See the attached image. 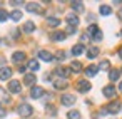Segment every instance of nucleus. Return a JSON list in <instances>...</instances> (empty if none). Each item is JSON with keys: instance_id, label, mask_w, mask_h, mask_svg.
Listing matches in <instances>:
<instances>
[{"instance_id": "obj_10", "label": "nucleus", "mask_w": 122, "mask_h": 119, "mask_svg": "<svg viewBox=\"0 0 122 119\" xmlns=\"http://www.w3.org/2000/svg\"><path fill=\"white\" fill-rule=\"evenodd\" d=\"M65 20H67V24H69L70 27H77V25H79V22H80V20H79V17H77L75 14H72V12H70V14H67V19H65Z\"/></svg>"}, {"instance_id": "obj_35", "label": "nucleus", "mask_w": 122, "mask_h": 119, "mask_svg": "<svg viewBox=\"0 0 122 119\" xmlns=\"http://www.w3.org/2000/svg\"><path fill=\"white\" fill-rule=\"evenodd\" d=\"M12 5H15V7H19V5H22V2H10Z\"/></svg>"}, {"instance_id": "obj_18", "label": "nucleus", "mask_w": 122, "mask_h": 119, "mask_svg": "<svg viewBox=\"0 0 122 119\" xmlns=\"http://www.w3.org/2000/svg\"><path fill=\"white\" fill-rule=\"evenodd\" d=\"M97 72H99V65H89L85 69V76L87 77H94V76H97Z\"/></svg>"}, {"instance_id": "obj_24", "label": "nucleus", "mask_w": 122, "mask_h": 119, "mask_svg": "<svg viewBox=\"0 0 122 119\" xmlns=\"http://www.w3.org/2000/svg\"><path fill=\"white\" fill-rule=\"evenodd\" d=\"M97 55H99V49H97V47H90V49L87 50V57H89V59H95Z\"/></svg>"}, {"instance_id": "obj_34", "label": "nucleus", "mask_w": 122, "mask_h": 119, "mask_svg": "<svg viewBox=\"0 0 122 119\" xmlns=\"http://www.w3.org/2000/svg\"><path fill=\"white\" fill-rule=\"evenodd\" d=\"M64 59H65V54H64V52L60 50V52L57 54V60H64Z\"/></svg>"}, {"instance_id": "obj_32", "label": "nucleus", "mask_w": 122, "mask_h": 119, "mask_svg": "<svg viewBox=\"0 0 122 119\" xmlns=\"http://www.w3.org/2000/svg\"><path fill=\"white\" fill-rule=\"evenodd\" d=\"M75 30H77V27H70V25H69L67 30H65V35H67V34H75Z\"/></svg>"}, {"instance_id": "obj_4", "label": "nucleus", "mask_w": 122, "mask_h": 119, "mask_svg": "<svg viewBox=\"0 0 122 119\" xmlns=\"http://www.w3.org/2000/svg\"><path fill=\"white\" fill-rule=\"evenodd\" d=\"M25 9H27V12H30V14H42V7H40V4H35V2H29V4H25Z\"/></svg>"}, {"instance_id": "obj_41", "label": "nucleus", "mask_w": 122, "mask_h": 119, "mask_svg": "<svg viewBox=\"0 0 122 119\" xmlns=\"http://www.w3.org/2000/svg\"><path fill=\"white\" fill-rule=\"evenodd\" d=\"M120 35H122V32H120Z\"/></svg>"}, {"instance_id": "obj_8", "label": "nucleus", "mask_w": 122, "mask_h": 119, "mask_svg": "<svg viewBox=\"0 0 122 119\" xmlns=\"http://www.w3.org/2000/svg\"><path fill=\"white\" fill-rule=\"evenodd\" d=\"M105 111H107V112H110V114H117V112L120 111V102H119V101L110 102V104L105 107Z\"/></svg>"}, {"instance_id": "obj_9", "label": "nucleus", "mask_w": 122, "mask_h": 119, "mask_svg": "<svg viewBox=\"0 0 122 119\" xmlns=\"http://www.w3.org/2000/svg\"><path fill=\"white\" fill-rule=\"evenodd\" d=\"M12 77V69L10 67H0V81H7Z\"/></svg>"}, {"instance_id": "obj_29", "label": "nucleus", "mask_w": 122, "mask_h": 119, "mask_svg": "<svg viewBox=\"0 0 122 119\" xmlns=\"http://www.w3.org/2000/svg\"><path fill=\"white\" fill-rule=\"evenodd\" d=\"M39 67H40V65H39V62H37L35 59H32V60H29V69H30L32 72H35V70H39Z\"/></svg>"}, {"instance_id": "obj_21", "label": "nucleus", "mask_w": 122, "mask_h": 119, "mask_svg": "<svg viewBox=\"0 0 122 119\" xmlns=\"http://www.w3.org/2000/svg\"><path fill=\"white\" fill-rule=\"evenodd\" d=\"M47 25H50V27H59V25H60V20H59L57 17H47Z\"/></svg>"}, {"instance_id": "obj_2", "label": "nucleus", "mask_w": 122, "mask_h": 119, "mask_svg": "<svg viewBox=\"0 0 122 119\" xmlns=\"http://www.w3.org/2000/svg\"><path fill=\"white\" fill-rule=\"evenodd\" d=\"M32 112H34V109H32V106H29V104H20V106L17 107V114L22 116V117H29Z\"/></svg>"}, {"instance_id": "obj_20", "label": "nucleus", "mask_w": 122, "mask_h": 119, "mask_svg": "<svg viewBox=\"0 0 122 119\" xmlns=\"http://www.w3.org/2000/svg\"><path fill=\"white\" fill-rule=\"evenodd\" d=\"M7 102H10V97H9L7 91H4L0 87V104H7Z\"/></svg>"}, {"instance_id": "obj_38", "label": "nucleus", "mask_w": 122, "mask_h": 119, "mask_svg": "<svg viewBox=\"0 0 122 119\" xmlns=\"http://www.w3.org/2000/svg\"><path fill=\"white\" fill-rule=\"evenodd\" d=\"M119 91H120V92H122V82H120V84H119Z\"/></svg>"}, {"instance_id": "obj_27", "label": "nucleus", "mask_w": 122, "mask_h": 119, "mask_svg": "<svg viewBox=\"0 0 122 119\" xmlns=\"http://www.w3.org/2000/svg\"><path fill=\"white\" fill-rule=\"evenodd\" d=\"M80 70H82V64L80 62L75 60V62L70 64V72H80Z\"/></svg>"}, {"instance_id": "obj_36", "label": "nucleus", "mask_w": 122, "mask_h": 119, "mask_svg": "<svg viewBox=\"0 0 122 119\" xmlns=\"http://www.w3.org/2000/svg\"><path fill=\"white\" fill-rule=\"evenodd\" d=\"M5 114H7V112H5V111H4V109H0V117H4V116H5Z\"/></svg>"}, {"instance_id": "obj_12", "label": "nucleus", "mask_w": 122, "mask_h": 119, "mask_svg": "<svg viewBox=\"0 0 122 119\" xmlns=\"http://www.w3.org/2000/svg\"><path fill=\"white\" fill-rule=\"evenodd\" d=\"M39 59L45 60V62H50V60H54V55H52L49 50H40V52H39Z\"/></svg>"}, {"instance_id": "obj_33", "label": "nucleus", "mask_w": 122, "mask_h": 119, "mask_svg": "<svg viewBox=\"0 0 122 119\" xmlns=\"http://www.w3.org/2000/svg\"><path fill=\"white\" fill-rule=\"evenodd\" d=\"M109 65H110V64H109L107 60H102L100 65H99V69H109Z\"/></svg>"}, {"instance_id": "obj_30", "label": "nucleus", "mask_w": 122, "mask_h": 119, "mask_svg": "<svg viewBox=\"0 0 122 119\" xmlns=\"http://www.w3.org/2000/svg\"><path fill=\"white\" fill-rule=\"evenodd\" d=\"M67 119H80V112L79 111H69L67 112Z\"/></svg>"}, {"instance_id": "obj_19", "label": "nucleus", "mask_w": 122, "mask_h": 119, "mask_svg": "<svg viewBox=\"0 0 122 119\" xmlns=\"http://www.w3.org/2000/svg\"><path fill=\"white\" fill-rule=\"evenodd\" d=\"M24 82H25L27 86H30V87H34L35 82H37V77H35L34 74H27V76L24 77Z\"/></svg>"}, {"instance_id": "obj_11", "label": "nucleus", "mask_w": 122, "mask_h": 119, "mask_svg": "<svg viewBox=\"0 0 122 119\" xmlns=\"http://www.w3.org/2000/svg\"><path fill=\"white\" fill-rule=\"evenodd\" d=\"M50 37H52V40H55V42H62V40H65L67 35H65V32H62V30H55Z\"/></svg>"}, {"instance_id": "obj_39", "label": "nucleus", "mask_w": 122, "mask_h": 119, "mask_svg": "<svg viewBox=\"0 0 122 119\" xmlns=\"http://www.w3.org/2000/svg\"><path fill=\"white\" fill-rule=\"evenodd\" d=\"M119 17H120V20H122V10H120V12H119Z\"/></svg>"}, {"instance_id": "obj_16", "label": "nucleus", "mask_w": 122, "mask_h": 119, "mask_svg": "<svg viewBox=\"0 0 122 119\" xmlns=\"http://www.w3.org/2000/svg\"><path fill=\"white\" fill-rule=\"evenodd\" d=\"M84 52H85L84 44H75V45L72 47V55H80V54H84Z\"/></svg>"}, {"instance_id": "obj_22", "label": "nucleus", "mask_w": 122, "mask_h": 119, "mask_svg": "<svg viewBox=\"0 0 122 119\" xmlns=\"http://www.w3.org/2000/svg\"><path fill=\"white\" fill-rule=\"evenodd\" d=\"M35 30V24L34 22H25V25H24V32L25 34H32Z\"/></svg>"}, {"instance_id": "obj_25", "label": "nucleus", "mask_w": 122, "mask_h": 119, "mask_svg": "<svg viewBox=\"0 0 122 119\" xmlns=\"http://www.w3.org/2000/svg\"><path fill=\"white\" fill-rule=\"evenodd\" d=\"M70 7H72L75 12H84V4H82V2H72Z\"/></svg>"}, {"instance_id": "obj_14", "label": "nucleus", "mask_w": 122, "mask_h": 119, "mask_svg": "<svg viewBox=\"0 0 122 119\" xmlns=\"http://www.w3.org/2000/svg\"><path fill=\"white\" fill-rule=\"evenodd\" d=\"M69 86V81L67 79H55L54 81V87L55 89H65Z\"/></svg>"}, {"instance_id": "obj_28", "label": "nucleus", "mask_w": 122, "mask_h": 119, "mask_svg": "<svg viewBox=\"0 0 122 119\" xmlns=\"http://www.w3.org/2000/svg\"><path fill=\"white\" fill-rule=\"evenodd\" d=\"M99 12H100V15H110V12H112V9H110L109 5H100V9H99Z\"/></svg>"}, {"instance_id": "obj_13", "label": "nucleus", "mask_w": 122, "mask_h": 119, "mask_svg": "<svg viewBox=\"0 0 122 119\" xmlns=\"http://www.w3.org/2000/svg\"><path fill=\"white\" fill-rule=\"evenodd\" d=\"M55 74L60 76V79H67L69 74H70V69H65V67H57L55 69Z\"/></svg>"}, {"instance_id": "obj_17", "label": "nucleus", "mask_w": 122, "mask_h": 119, "mask_svg": "<svg viewBox=\"0 0 122 119\" xmlns=\"http://www.w3.org/2000/svg\"><path fill=\"white\" fill-rule=\"evenodd\" d=\"M12 60H14L15 64H20V62H24V60H25V52H14V55H12Z\"/></svg>"}, {"instance_id": "obj_3", "label": "nucleus", "mask_w": 122, "mask_h": 119, "mask_svg": "<svg viewBox=\"0 0 122 119\" xmlns=\"http://www.w3.org/2000/svg\"><path fill=\"white\" fill-rule=\"evenodd\" d=\"M9 91H10L12 94H20V92H22V84H20L17 79H14V81L9 82Z\"/></svg>"}, {"instance_id": "obj_31", "label": "nucleus", "mask_w": 122, "mask_h": 119, "mask_svg": "<svg viewBox=\"0 0 122 119\" xmlns=\"http://www.w3.org/2000/svg\"><path fill=\"white\" fill-rule=\"evenodd\" d=\"M9 19V14H7V10H0V22H5Z\"/></svg>"}, {"instance_id": "obj_5", "label": "nucleus", "mask_w": 122, "mask_h": 119, "mask_svg": "<svg viewBox=\"0 0 122 119\" xmlns=\"http://www.w3.org/2000/svg\"><path fill=\"white\" fill-rule=\"evenodd\" d=\"M60 101H62V106H74L75 104V96L74 94H64L62 97H60Z\"/></svg>"}, {"instance_id": "obj_15", "label": "nucleus", "mask_w": 122, "mask_h": 119, "mask_svg": "<svg viewBox=\"0 0 122 119\" xmlns=\"http://www.w3.org/2000/svg\"><path fill=\"white\" fill-rule=\"evenodd\" d=\"M104 96H105L107 99H112V97L115 96V87H114V86H105V87H104Z\"/></svg>"}, {"instance_id": "obj_23", "label": "nucleus", "mask_w": 122, "mask_h": 119, "mask_svg": "<svg viewBox=\"0 0 122 119\" xmlns=\"http://www.w3.org/2000/svg\"><path fill=\"white\" fill-rule=\"evenodd\" d=\"M119 76H120V70H119V69H112V70H109V79H110L112 82L117 81Z\"/></svg>"}, {"instance_id": "obj_37", "label": "nucleus", "mask_w": 122, "mask_h": 119, "mask_svg": "<svg viewBox=\"0 0 122 119\" xmlns=\"http://www.w3.org/2000/svg\"><path fill=\"white\" fill-rule=\"evenodd\" d=\"M119 57H120V59H122V47H120V49H119Z\"/></svg>"}, {"instance_id": "obj_26", "label": "nucleus", "mask_w": 122, "mask_h": 119, "mask_svg": "<svg viewBox=\"0 0 122 119\" xmlns=\"http://www.w3.org/2000/svg\"><path fill=\"white\" fill-rule=\"evenodd\" d=\"M9 17H10V19H12L14 22H19V20L22 19V12H20V10H14V12H12V14H10Z\"/></svg>"}, {"instance_id": "obj_40", "label": "nucleus", "mask_w": 122, "mask_h": 119, "mask_svg": "<svg viewBox=\"0 0 122 119\" xmlns=\"http://www.w3.org/2000/svg\"><path fill=\"white\" fill-rule=\"evenodd\" d=\"M0 44H2V40H0Z\"/></svg>"}, {"instance_id": "obj_7", "label": "nucleus", "mask_w": 122, "mask_h": 119, "mask_svg": "<svg viewBox=\"0 0 122 119\" xmlns=\"http://www.w3.org/2000/svg\"><path fill=\"white\" fill-rule=\"evenodd\" d=\"M90 82L87 81V79H82V81H79L77 82V89L80 91V92H87V91H90Z\"/></svg>"}, {"instance_id": "obj_6", "label": "nucleus", "mask_w": 122, "mask_h": 119, "mask_svg": "<svg viewBox=\"0 0 122 119\" xmlns=\"http://www.w3.org/2000/svg\"><path fill=\"white\" fill-rule=\"evenodd\" d=\"M44 92H45V91H44L42 87H39V86H34V87L30 89V97H32V99H40V97L44 96Z\"/></svg>"}, {"instance_id": "obj_1", "label": "nucleus", "mask_w": 122, "mask_h": 119, "mask_svg": "<svg viewBox=\"0 0 122 119\" xmlns=\"http://www.w3.org/2000/svg\"><path fill=\"white\" fill-rule=\"evenodd\" d=\"M87 35H90L92 37V40H95V42H100L102 40V32L99 30V27L95 25V24H92V25H89L87 27Z\"/></svg>"}]
</instances>
